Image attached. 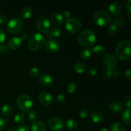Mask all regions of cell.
<instances>
[{
  "label": "cell",
  "instance_id": "1f68e13d",
  "mask_svg": "<svg viewBox=\"0 0 131 131\" xmlns=\"http://www.w3.org/2000/svg\"><path fill=\"white\" fill-rule=\"evenodd\" d=\"M37 113L35 111H28V114H27V118H28V120H31V121H35V120H37Z\"/></svg>",
  "mask_w": 131,
  "mask_h": 131
},
{
  "label": "cell",
  "instance_id": "30bf717a",
  "mask_svg": "<svg viewBox=\"0 0 131 131\" xmlns=\"http://www.w3.org/2000/svg\"><path fill=\"white\" fill-rule=\"evenodd\" d=\"M28 35L26 33H24L21 37H14L10 39L8 42V47L12 50H16L20 48L24 40L28 38Z\"/></svg>",
  "mask_w": 131,
  "mask_h": 131
},
{
  "label": "cell",
  "instance_id": "f546056e",
  "mask_svg": "<svg viewBox=\"0 0 131 131\" xmlns=\"http://www.w3.org/2000/svg\"><path fill=\"white\" fill-rule=\"evenodd\" d=\"M25 120L24 115L21 112L17 113L14 116V122L17 124H22Z\"/></svg>",
  "mask_w": 131,
  "mask_h": 131
},
{
  "label": "cell",
  "instance_id": "ab89813d",
  "mask_svg": "<svg viewBox=\"0 0 131 131\" xmlns=\"http://www.w3.org/2000/svg\"><path fill=\"white\" fill-rule=\"evenodd\" d=\"M124 102H125V106H127L128 109H130V104H131V100L130 96H125L124 98Z\"/></svg>",
  "mask_w": 131,
  "mask_h": 131
},
{
  "label": "cell",
  "instance_id": "f35d334b",
  "mask_svg": "<svg viewBox=\"0 0 131 131\" xmlns=\"http://www.w3.org/2000/svg\"><path fill=\"white\" fill-rule=\"evenodd\" d=\"M6 38V33H5V31L3 29H0V44L5 42Z\"/></svg>",
  "mask_w": 131,
  "mask_h": 131
},
{
  "label": "cell",
  "instance_id": "ac0fdd59",
  "mask_svg": "<svg viewBox=\"0 0 131 131\" xmlns=\"http://www.w3.org/2000/svg\"><path fill=\"white\" fill-rule=\"evenodd\" d=\"M91 119L95 124H100L104 120V115L99 111H95L91 113Z\"/></svg>",
  "mask_w": 131,
  "mask_h": 131
},
{
  "label": "cell",
  "instance_id": "5bb4252c",
  "mask_svg": "<svg viewBox=\"0 0 131 131\" xmlns=\"http://www.w3.org/2000/svg\"><path fill=\"white\" fill-rule=\"evenodd\" d=\"M109 14L113 16H117L122 12V5L118 1H113L109 6Z\"/></svg>",
  "mask_w": 131,
  "mask_h": 131
},
{
  "label": "cell",
  "instance_id": "7c38bea8",
  "mask_svg": "<svg viewBox=\"0 0 131 131\" xmlns=\"http://www.w3.org/2000/svg\"><path fill=\"white\" fill-rule=\"evenodd\" d=\"M38 101L43 106H50L54 101V97L49 92H42L38 95Z\"/></svg>",
  "mask_w": 131,
  "mask_h": 131
},
{
  "label": "cell",
  "instance_id": "f6af8a7d",
  "mask_svg": "<svg viewBox=\"0 0 131 131\" xmlns=\"http://www.w3.org/2000/svg\"><path fill=\"white\" fill-rule=\"evenodd\" d=\"M125 76L128 80H130L131 79V70L130 69H128L126 70L125 73Z\"/></svg>",
  "mask_w": 131,
  "mask_h": 131
},
{
  "label": "cell",
  "instance_id": "d6a6232c",
  "mask_svg": "<svg viewBox=\"0 0 131 131\" xmlns=\"http://www.w3.org/2000/svg\"><path fill=\"white\" fill-rule=\"evenodd\" d=\"M29 74L31 76L33 77V78H38L40 75V70L37 67H33L29 70Z\"/></svg>",
  "mask_w": 131,
  "mask_h": 131
},
{
  "label": "cell",
  "instance_id": "d6986e66",
  "mask_svg": "<svg viewBox=\"0 0 131 131\" xmlns=\"http://www.w3.org/2000/svg\"><path fill=\"white\" fill-rule=\"evenodd\" d=\"M110 110L114 113H120L123 109V105L120 101H113L110 104Z\"/></svg>",
  "mask_w": 131,
  "mask_h": 131
},
{
  "label": "cell",
  "instance_id": "e575fe53",
  "mask_svg": "<svg viewBox=\"0 0 131 131\" xmlns=\"http://www.w3.org/2000/svg\"><path fill=\"white\" fill-rule=\"evenodd\" d=\"M113 23H114L113 24H115V25L117 26L118 27L123 26L124 25V24H125V20H124V19H123V18L118 17V18H116V19H114Z\"/></svg>",
  "mask_w": 131,
  "mask_h": 131
},
{
  "label": "cell",
  "instance_id": "603a6c76",
  "mask_svg": "<svg viewBox=\"0 0 131 131\" xmlns=\"http://www.w3.org/2000/svg\"><path fill=\"white\" fill-rule=\"evenodd\" d=\"M104 76L107 79L116 78L119 76V72L115 69H106L104 72Z\"/></svg>",
  "mask_w": 131,
  "mask_h": 131
},
{
  "label": "cell",
  "instance_id": "9c48e42d",
  "mask_svg": "<svg viewBox=\"0 0 131 131\" xmlns=\"http://www.w3.org/2000/svg\"><path fill=\"white\" fill-rule=\"evenodd\" d=\"M47 125L51 130L53 131H60L64 127L63 121L57 116L50 117L47 120Z\"/></svg>",
  "mask_w": 131,
  "mask_h": 131
},
{
  "label": "cell",
  "instance_id": "74e56055",
  "mask_svg": "<svg viewBox=\"0 0 131 131\" xmlns=\"http://www.w3.org/2000/svg\"><path fill=\"white\" fill-rule=\"evenodd\" d=\"M9 47L6 43H3L0 44V53H6L8 51Z\"/></svg>",
  "mask_w": 131,
  "mask_h": 131
},
{
  "label": "cell",
  "instance_id": "bcb514c9",
  "mask_svg": "<svg viewBox=\"0 0 131 131\" xmlns=\"http://www.w3.org/2000/svg\"><path fill=\"white\" fill-rule=\"evenodd\" d=\"M62 15L63 16V17H65V18H67V19H69L70 17V12H69L68 10H65V11L63 12Z\"/></svg>",
  "mask_w": 131,
  "mask_h": 131
},
{
  "label": "cell",
  "instance_id": "44dd1931",
  "mask_svg": "<svg viewBox=\"0 0 131 131\" xmlns=\"http://www.w3.org/2000/svg\"><path fill=\"white\" fill-rule=\"evenodd\" d=\"M61 35V29L58 27H54L49 31L47 35V38H55L60 37Z\"/></svg>",
  "mask_w": 131,
  "mask_h": 131
},
{
  "label": "cell",
  "instance_id": "836d02e7",
  "mask_svg": "<svg viewBox=\"0 0 131 131\" xmlns=\"http://www.w3.org/2000/svg\"><path fill=\"white\" fill-rule=\"evenodd\" d=\"M77 89V86L76 84L74 83H71L68 85L67 88V92L69 93H75V92L76 91Z\"/></svg>",
  "mask_w": 131,
  "mask_h": 131
},
{
  "label": "cell",
  "instance_id": "f1b7e54d",
  "mask_svg": "<svg viewBox=\"0 0 131 131\" xmlns=\"http://www.w3.org/2000/svg\"><path fill=\"white\" fill-rule=\"evenodd\" d=\"M92 51L89 49H84L82 50V51L80 53V56L83 60H88L92 56Z\"/></svg>",
  "mask_w": 131,
  "mask_h": 131
},
{
  "label": "cell",
  "instance_id": "7bdbcfd3",
  "mask_svg": "<svg viewBox=\"0 0 131 131\" xmlns=\"http://www.w3.org/2000/svg\"><path fill=\"white\" fill-rule=\"evenodd\" d=\"M88 74H89V75H92V76L95 75L96 74H97V69L95 67L91 68V69H90L89 70H88Z\"/></svg>",
  "mask_w": 131,
  "mask_h": 131
},
{
  "label": "cell",
  "instance_id": "c3c4849f",
  "mask_svg": "<svg viewBox=\"0 0 131 131\" xmlns=\"http://www.w3.org/2000/svg\"><path fill=\"white\" fill-rule=\"evenodd\" d=\"M99 131H110V130H109V129H107V128L104 127V128H102V129H101Z\"/></svg>",
  "mask_w": 131,
  "mask_h": 131
},
{
  "label": "cell",
  "instance_id": "ffe728a7",
  "mask_svg": "<svg viewBox=\"0 0 131 131\" xmlns=\"http://www.w3.org/2000/svg\"><path fill=\"white\" fill-rule=\"evenodd\" d=\"M33 12L31 8L29 7V6H26L20 10V16L23 19H28L31 17L33 15Z\"/></svg>",
  "mask_w": 131,
  "mask_h": 131
},
{
  "label": "cell",
  "instance_id": "7dc6e473",
  "mask_svg": "<svg viewBox=\"0 0 131 131\" xmlns=\"http://www.w3.org/2000/svg\"><path fill=\"white\" fill-rule=\"evenodd\" d=\"M125 6L127 7V8L129 9L131 8V5H130V0H129V1H127L126 2V3H125Z\"/></svg>",
  "mask_w": 131,
  "mask_h": 131
},
{
  "label": "cell",
  "instance_id": "6da1fadb",
  "mask_svg": "<svg viewBox=\"0 0 131 131\" xmlns=\"http://www.w3.org/2000/svg\"><path fill=\"white\" fill-rule=\"evenodd\" d=\"M115 54L118 58L122 61L129 60L131 54V43L130 41L124 40L119 42L115 47Z\"/></svg>",
  "mask_w": 131,
  "mask_h": 131
},
{
  "label": "cell",
  "instance_id": "d590c367",
  "mask_svg": "<svg viewBox=\"0 0 131 131\" xmlns=\"http://www.w3.org/2000/svg\"><path fill=\"white\" fill-rule=\"evenodd\" d=\"M79 115L82 119H85L87 118L88 117V115H89V113L85 109H83V110H80L79 113Z\"/></svg>",
  "mask_w": 131,
  "mask_h": 131
},
{
  "label": "cell",
  "instance_id": "52a82bcc",
  "mask_svg": "<svg viewBox=\"0 0 131 131\" xmlns=\"http://www.w3.org/2000/svg\"><path fill=\"white\" fill-rule=\"evenodd\" d=\"M65 27L69 33H76L81 29L82 24L81 22L76 18H69L65 21Z\"/></svg>",
  "mask_w": 131,
  "mask_h": 131
},
{
  "label": "cell",
  "instance_id": "484cf974",
  "mask_svg": "<svg viewBox=\"0 0 131 131\" xmlns=\"http://www.w3.org/2000/svg\"><path fill=\"white\" fill-rule=\"evenodd\" d=\"M92 51L97 56H102L106 52V49L102 45H96L93 47Z\"/></svg>",
  "mask_w": 131,
  "mask_h": 131
},
{
  "label": "cell",
  "instance_id": "2e32d148",
  "mask_svg": "<svg viewBox=\"0 0 131 131\" xmlns=\"http://www.w3.org/2000/svg\"><path fill=\"white\" fill-rule=\"evenodd\" d=\"M64 17L62 14L58 12L52 13L50 16V20L51 23L55 25H60L63 23Z\"/></svg>",
  "mask_w": 131,
  "mask_h": 131
},
{
  "label": "cell",
  "instance_id": "4dcf8cb0",
  "mask_svg": "<svg viewBox=\"0 0 131 131\" xmlns=\"http://www.w3.org/2000/svg\"><path fill=\"white\" fill-rule=\"evenodd\" d=\"M107 30H108V33H110L111 35L115 36L118 33V27L117 26L115 25V24L112 23V24H110Z\"/></svg>",
  "mask_w": 131,
  "mask_h": 131
},
{
  "label": "cell",
  "instance_id": "7402d4cb",
  "mask_svg": "<svg viewBox=\"0 0 131 131\" xmlns=\"http://www.w3.org/2000/svg\"><path fill=\"white\" fill-rule=\"evenodd\" d=\"M122 119L125 124L130 125V109H125L122 113Z\"/></svg>",
  "mask_w": 131,
  "mask_h": 131
},
{
  "label": "cell",
  "instance_id": "7a4b0ae2",
  "mask_svg": "<svg viewBox=\"0 0 131 131\" xmlns=\"http://www.w3.org/2000/svg\"><path fill=\"white\" fill-rule=\"evenodd\" d=\"M97 36L95 33L90 29H85L79 34L78 42L83 47H91L95 43Z\"/></svg>",
  "mask_w": 131,
  "mask_h": 131
},
{
  "label": "cell",
  "instance_id": "5b68a950",
  "mask_svg": "<svg viewBox=\"0 0 131 131\" xmlns=\"http://www.w3.org/2000/svg\"><path fill=\"white\" fill-rule=\"evenodd\" d=\"M93 20L96 25L103 27L110 24L111 17L110 14L107 11L100 10L95 14Z\"/></svg>",
  "mask_w": 131,
  "mask_h": 131
},
{
  "label": "cell",
  "instance_id": "b9f144b4",
  "mask_svg": "<svg viewBox=\"0 0 131 131\" xmlns=\"http://www.w3.org/2000/svg\"><path fill=\"white\" fill-rule=\"evenodd\" d=\"M8 22V17L5 15H0V24H5Z\"/></svg>",
  "mask_w": 131,
  "mask_h": 131
},
{
  "label": "cell",
  "instance_id": "ee69618b",
  "mask_svg": "<svg viewBox=\"0 0 131 131\" xmlns=\"http://www.w3.org/2000/svg\"><path fill=\"white\" fill-rule=\"evenodd\" d=\"M5 126V120L3 118L0 117V131L4 129Z\"/></svg>",
  "mask_w": 131,
  "mask_h": 131
},
{
  "label": "cell",
  "instance_id": "8992f818",
  "mask_svg": "<svg viewBox=\"0 0 131 131\" xmlns=\"http://www.w3.org/2000/svg\"><path fill=\"white\" fill-rule=\"evenodd\" d=\"M24 24L20 18L14 17L10 19L7 24V30L12 34L16 35L20 33L23 29Z\"/></svg>",
  "mask_w": 131,
  "mask_h": 131
},
{
  "label": "cell",
  "instance_id": "3957f363",
  "mask_svg": "<svg viewBox=\"0 0 131 131\" xmlns=\"http://www.w3.org/2000/svg\"><path fill=\"white\" fill-rule=\"evenodd\" d=\"M46 38L40 33H35L32 35L28 42V47L30 51H37L44 45Z\"/></svg>",
  "mask_w": 131,
  "mask_h": 131
},
{
  "label": "cell",
  "instance_id": "9a60e30c",
  "mask_svg": "<svg viewBox=\"0 0 131 131\" xmlns=\"http://www.w3.org/2000/svg\"><path fill=\"white\" fill-rule=\"evenodd\" d=\"M39 83L43 86L48 87L54 83V78L48 74H43L39 77Z\"/></svg>",
  "mask_w": 131,
  "mask_h": 131
},
{
  "label": "cell",
  "instance_id": "4316f807",
  "mask_svg": "<svg viewBox=\"0 0 131 131\" xmlns=\"http://www.w3.org/2000/svg\"><path fill=\"white\" fill-rule=\"evenodd\" d=\"M111 131H125V127L120 122H115L110 127Z\"/></svg>",
  "mask_w": 131,
  "mask_h": 131
},
{
  "label": "cell",
  "instance_id": "8fae6325",
  "mask_svg": "<svg viewBox=\"0 0 131 131\" xmlns=\"http://www.w3.org/2000/svg\"><path fill=\"white\" fill-rule=\"evenodd\" d=\"M103 64L106 69H115L118 64L116 56L112 53H108L103 58Z\"/></svg>",
  "mask_w": 131,
  "mask_h": 131
},
{
  "label": "cell",
  "instance_id": "8d00e7d4",
  "mask_svg": "<svg viewBox=\"0 0 131 131\" xmlns=\"http://www.w3.org/2000/svg\"><path fill=\"white\" fill-rule=\"evenodd\" d=\"M55 99H56V102L59 104L64 103V102H65V101H66V99H65V95H63L62 94L58 95L56 96Z\"/></svg>",
  "mask_w": 131,
  "mask_h": 131
},
{
  "label": "cell",
  "instance_id": "ba28073f",
  "mask_svg": "<svg viewBox=\"0 0 131 131\" xmlns=\"http://www.w3.org/2000/svg\"><path fill=\"white\" fill-rule=\"evenodd\" d=\"M36 26L39 32L42 33H47L50 30L51 23L46 17H40L36 22Z\"/></svg>",
  "mask_w": 131,
  "mask_h": 131
},
{
  "label": "cell",
  "instance_id": "d4e9b609",
  "mask_svg": "<svg viewBox=\"0 0 131 131\" xmlns=\"http://www.w3.org/2000/svg\"><path fill=\"white\" fill-rule=\"evenodd\" d=\"M12 112V107L10 104H5L1 108V114L5 117L10 116Z\"/></svg>",
  "mask_w": 131,
  "mask_h": 131
},
{
  "label": "cell",
  "instance_id": "4fadbf2b",
  "mask_svg": "<svg viewBox=\"0 0 131 131\" xmlns=\"http://www.w3.org/2000/svg\"><path fill=\"white\" fill-rule=\"evenodd\" d=\"M45 47L48 52L54 53L57 52L60 50V43L56 40L51 39L46 42Z\"/></svg>",
  "mask_w": 131,
  "mask_h": 131
},
{
  "label": "cell",
  "instance_id": "e0dca14e",
  "mask_svg": "<svg viewBox=\"0 0 131 131\" xmlns=\"http://www.w3.org/2000/svg\"><path fill=\"white\" fill-rule=\"evenodd\" d=\"M31 131H46L47 126L42 121H34L31 124Z\"/></svg>",
  "mask_w": 131,
  "mask_h": 131
},
{
  "label": "cell",
  "instance_id": "83f0119b",
  "mask_svg": "<svg viewBox=\"0 0 131 131\" xmlns=\"http://www.w3.org/2000/svg\"><path fill=\"white\" fill-rule=\"evenodd\" d=\"M65 127L69 130H74L78 127V122L72 119H69L65 123Z\"/></svg>",
  "mask_w": 131,
  "mask_h": 131
},
{
  "label": "cell",
  "instance_id": "cb8c5ba5",
  "mask_svg": "<svg viewBox=\"0 0 131 131\" xmlns=\"http://www.w3.org/2000/svg\"><path fill=\"white\" fill-rule=\"evenodd\" d=\"M74 70L77 74H82L85 72L86 70V66L83 63H76L74 65Z\"/></svg>",
  "mask_w": 131,
  "mask_h": 131
},
{
  "label": "cell",
  "instance_id": "277c9868",
  "mask_svg": "<svg viewBox=\"0 0 131 131\" xmlns=\"http://www.w3.org/2000/svg\"><path fill=\"white\" fill-rule=\"evenodd\" d=\"M16 103L18 108L22 112H28L34 104L33 99L28 95H20L17 97Z\"/></svg>",
  "mask_w": 131,
  "mask_h": 131
},
{
  "label": "cell",
  "instance_id": "681fc988",
  "mask_svg": "<svg viewBox=\"0 0 131 131\" xmlns=\"http://www.w3.org/2000/svg\"><path fill=\"white\" fill-rule=\"evenodd\" d=\"M0 9H1V6H0Z\"/></svg>",
  "mask_w": 131,
  "mask_h": 131
},
{
  "label": "cell",
  "instance_id": "60d3db41",
  "mask_svg": "<svg viewBox=\"0 0 131 131\" xmlns=\"http://www.w3.org/2000/svg\"><path fill=\"white\" fill-rule=\"evenodd\" d=\"M16 131H29V128L26 125H20L17 127Z\"/></svg>",
  "mask_w": 131,
  "mask_h": 131
}]
</instances>
